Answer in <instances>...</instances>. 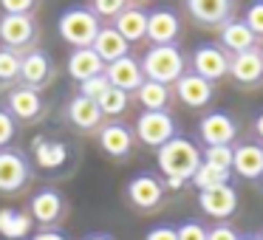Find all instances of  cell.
Listing matches in <instances>:
<instances>
[{
	"instance_id": "6da1fadb",
	"label": "cell",
	"mask_w": 263,
	"mask_h": 240,
	"mask_svg": "<svg viewBox=\"0 0 263 240\" xmlns=\"http://www.w3.org/2000/svg\"><path fill=\"white\" fill-rule=\"evenodd\" d=\"M159 167L167 178L178 181H193L195 170L201 167V150L190 138H170L164 147H159Z\"/></svg>"
},
{
	"instance_id": "7a4b0ae2",
	"label": "cell",
	"mask_w": 263,
	"mask_h": 240,
	"mask_svg": "<svg viewBox=\"0 0 263 240\" xmlns=\"http://www.w3.org/2000/svg\"><path fill=\"white\" fill-rule=\"evenodd\" d=\"M139 65H142L144 79L159 82V85H170L184 76V54L176 46H153Z\"/></svg>"
},
{
	"instance_id": "3957f363",
	"label": "cell",
	"mask_w": 263,
	"mask_h": 240,
	"mask_svg": "<svg viewBox=\"0 0 263 240\" xmlns=\"http://www.w3.org/2000/svg\"><path fill=\"white\" fill-rule=\"evenodd\" d=\"M60 37H63L68 46L77 48H93V40H97L99 34V20L97 14L91 12V9H68V12L60 14Z\"/></svg>"
},
{
	"instance_id": "277c9868",
	"label": "cell",
	"mask_w": 263,
	"mask_h": 240,
	"mask_svg": "<svg viewBox=\"0 0 263 240\" xmlns=\"http://www.w3.org/2000/svg\"><path fill=\"white\" fill-rule=\"evenodd\" d=\"M136 136L147 147H164L170 138H176V122L167 110H144L136 119Z\"/></svg>"
},
{
	"instance_id": "5b68a950",
	"label": "cell",
	"mask_w": 263,
	"mask_h": 240,
	"mask_svg": "<svg viewBox=\"0 0 263 240\" xmlns=\"http://www.w3.org/2000/svg\"><path fill=\"white\" fill-rule=\"evenodd\" d=\"M229 57L232 54L223 51V46H198L193 54V74L206 82H215L229 74Z\"/></svg>"
},
{
	"instance_id": "8992f818",
	"label": "cell",
	"mask_w": 263,
	"mask_h": 240,
	"mask_svg": "<svg viewBox=\"0 0 263 240\" xmlns=\"http://www.w3.org/2000/svg\"><path fill=\"white\" fill-rule=\"evenodd\" d=\"M198 133H201V138H204L206 147H218V144H229L235 136H238V125H235V119L229 113L212 110V113H206L204 119H201Z\"/></svg>"
},
{
	"instance_id": "52a82bcc",
	"label": "cell",
	"mask_w": 263,
	"mask_h": 240,
	"mask_svg": "<svg viewBox=\"0 0 263 240\" xmlns=\"http://www.w3.org/2000/svg\"><path fill=\"white\" fill-rule=\"evenodd\" d=\"M29 181V164L12 147L0 150V192H17Z\"/></svg>"
},
{
	"instance_id": "ba28073f",
	"label": "cell",
	"mask_w": 263,
	"mask_h": 240,
	"mask_svg": "<svg viewBox=\"0 0 263 240\" xmlns=\"http://www.w3.org/2000/svg\"><path fill=\"white\" fill-rule=\"evenodd\" d=\"M105 76H108L110 88H116V91H139L144 82V74H142V65H139V59H133L130 54L122 59H116V63L105 65Z\"/></svg>"
},
{
	"instance_id": "9c48e42d",
	"label": "cell",
	"mask_w": 263,
	"mask_h": 240,
	"mask_svg": "<svg viewBox=\"0 0 263 240\" xmlns=\"http://www.w3.org/2000/svg\"><path fill=\"white\" fill-rule=\"evenodd\" d=\"M161 195H164V184L156 175H150V172H142V175L130 178V184H127V198L139 209H153V206H159Z\"/></svg>"
},
{
	"instance_id": "30bf717a",
	"label": "cell",
	"mask_w": 263,
	"mask_h": 240,
	"mask_svg": "<svg viewBox=\"0 0 263 240\" xmlns=\"http://www.w3.org/2000/svg\"><path fill=\"white\" fill-rule=\"evenodd\" d=\"M198 206L215 221H227L238 209V192L229 184L218 189H206V192H198Z\"/></svg>"
},
{
	"instance_id": "8fae6325",
	"label": "cell",
	"mask_w": 263,
	"mask_h": 240,
	"mask_svg": "<svg viewBox=\"0 0 263 240\" xmlns=\"http://www.w3.org/2000/svg\"><path fill=\"white\" fill-rule=\"evenodd\" d=\"M0 40L12 51L34 40V20L29 14H3L0 17Z\"/></svg>"
},
{
	"instance_id": "7c38bea8",
	"label": "cell",
	"mask_w": 263,
	"mask_h": 240,
	"mask_svg": "<svg viewBox=\"0 0 263 240\" xmlns=\"http://www.w3.org/2000/svg\"><path fill=\"white\" fill-rule=\"evenodd\" d=\"M178 17L170 9H156L147 14V40L153 46H173V40L178 37Z\"/></svg>"
},
{
	"instance_id": "4fadbf2b",
	"label": "cell",
	"mask_w": 263,
	"mask_h": 240,
	"mask_svg": "<svg viewBox=\"0 0 263 240\" xmlns=\"http://www.w3.org/2000/svg\"><path fill=\"white\" fill-rule=\"evenodd\" d=\"M63 209H65V201H63V195H60L57 189H40L29 204L31 217H34L37 223H43V226L57 223L60 217H63Z\"/></svg>"
},
{
	"instance_id": "5bb4252c",
	"label": "cell",
	"mask_w": 263,
	"mask_h": 240,
	"mask_svg": "<svg viewBox=\"0 0 263 240\" xmlns=\"http://www.w3.org/2000/svg\"><path fill=\"white\" fill-rule=\"evenodd\" d=\"M6 102H9V113H12V119L31 122V119H37V116L43 113V99H40V93H37L34 88H29V85L14 88V91L9 93Z\"/></svg>"
},
{
	"instance_id": "9a60e30c",
	"label": "cell",
	"mask_w": 263,
	"mask_h": 240,
	"mask_svg": "<svg viewBox=\"0 0 263 240\" xmlns=\"http://www.w3.org/2000/svg\"><path fill=\"white\" fill-rule=\"evenodd\" d=\"M229 74L240 82V85H252L263 76V54L260 48H249L243 54H232L229 57Z\"/></svg>"
},
{
	"instance_id": "2e32d148",
	"label": "cell",
	"mask_w": 263,
	"mask_h": 240,
	"mask_svg": "<svg viewBox=\"0 0 263 240\" xmlns=\"http://www.w3.org/2000/svg\"><path fill=\"white\" fill-rule=\"evenodd\" d=\"M221 43H223V51L227 54H243L249 48H257V37L249 31V26L243 23L240 17H232L221 26Z\"/></svg>"
},
{
	"instance_id": "e0dca14e",
	"label": "cell",
	"mask_w": 263,
	"mask_h": 240,
	"mask_svg": "<svg viewBox=\"0 0 263 240\" xmlns=\"http://www.w3.org/2000/svg\"><path fill=\"white\" fill-rule=\"evenodd\" d=\"M99 147L108 155H114V158H125L133 150V133L125 125H119V122H110V125H105L99 130Z\"/></svg>"
},
{
	"instance_id": "ac0fdd59",
	"label": "cell",
	"mask_w": 263,
	"mask_h": 240,
	"mask_svg": "<svg viewBox=\"0 0 263 240\" xmlns=\"http://www.w3.org/2000/svg\"><path fill=\"white\" fill-rule=\"evenodd\" d=\"M68 74L82 85V82L93 79V76H102L105 74V63L97 57L93 48H77V51L68 57Z\"/></svg>"
},
{
	"instance_id": "d6986e66",
	"label": "cell",
	"mask_w": 263,
	"mask_h": 240,
	"mask_svg": "<svg viewBox=\"0 0 263 240\" xmlns=\"http://www.w3.org/2000/svg\"><path fill=\"white\" fill-rule=\"evenodd\" d=\"M176 93L187 108H204L212 99V82L201 79L195 74H184L181 79L176 82Z\"/></svg>"
},
{
	"instance_id": "ffe728a7",
	"label": "cell",
	"mask_w": 263,
	"mask_h": 240,
	"mask_svg": "<svg viewBox=\"0 0 263 240\" xmlns=\"http://www.w3.org/2000/svg\"><path fill=\"white\" fill-rule=\"evenodd\" d=\"M93 51H97V57L102 59L105 65H110V63H116V59L127 57V40L114 29V26H105V29H99L97 40H93Z\"/></svg>"
},
{
	"instance_id": "44dd1931",
	"label": "cell",
	"mask_w": 263,
	"mask_h": 240,
	"mask_svg": "<svg viewBox=\"0 0 263 240\" xmlns=\"http://www.w3.org/2000/svg\"><path fill=\"white\" fill-rule=\"evenodd\" d=\"M232 170L240 178H249V181L260 178L263 175V147L260 144H240V147H235Z\"/></svg>"
},
{
	"instance_id": "7402d4cb",
	"label": "cell",
	"mask_w": 263,
	"mask_h": 240,
	"mask_svg": "<svg viewBox=\"0 0 263 240\" xmlns=\"http://www.w3.org/2000/svg\"><path fill=\"white\" fill-rule=\"evenodd\" d=\"M51 59L46 57L43 51H31V54H26L23 57V63H20V79L26 82L29 88H40V85H46L48 79H51Z\"/></svg>"
},
{
	"instance_id": "603a6c76",
	"label": "cell",
	"mask_w": 263,
	"mask_h": 240,
	"mask_svg": "<svg viewBox=\"0 0 263 240\" xmlns=\"http://www.w3.org/2000/svg\"><path fill=\"white\" fill-rule=\"evenodd\" d=\"M187 9L198 23H206V26H218V23L223 26L229 20V14H232L229 0H190Z\"/></svg>"
},
{
	"instance_id": "cb8c5ba5",
	"label": "cell",
	"mask_w": 263,
	"mask_h": 240,
	"mask_svg": "<svg viewBox=\"0 0 263 240\" xmlns=\"http://www.w3.org/2000/svg\"><path fill=\"white\" fill-rule=\"evenodd\" d=\"M114 29L127 40V46L144 40V37H147V12H144V9H136V6H127L125 12L116 17Z\"/></svg>"
},
{
	"instance_id": "d4e9b609",
	"label": "cell",
	"mask_w": 263,
	"mask_h": 240,
	"mask_svg": "<svg viewBox=\"0 0 263 240\" xmlns=\"http://www.w3.org/2000/svg\"><path fill=\"white\" fill-rule=\"evenodd\" d=\"M68 119L74 122L80 130H93V127H99V122H102V110H99V105L91 102V99L74 96L68 105Z\"/></svg>"
},
{
	"instance_id": "484cf974",
	"label": "cell",
	"mask_w": 263,
	"mask_h": 240,
	"mask_svg": "<svg viewBox=\"0 0 263 240\" xmlns=\"http://www.w3.org/2000/svg\"><path fill=\"white\" fill-rule=\"evenodd\" d=\"M34 161L43 170H57L68 161V147L63 142H48V138H37L34 142Z\"/></svg>"
},
{
	"instance_id": "4316f807",
	"label": "cell",
	"mask_w": 263,
	"mask_h": 240,
	"mask_svg": "<svg viewBox=\"0 0 263 240\" xmlns=\"http://www.w3.org/2000/svg\"><path fill=\"white\" fill-rule=\"evenodd\" d=\"M29 232H31V217L29 215L12 209V206L0 209V234H3V240H23Z\"/></svg>"
},
{
	"instance_id": "83f0119b",
	"label": "cell",
	"mask_w": 263,
	"mask_h": 240,
	"mask_svg": "<svg viewBox=\"0 0 263 240\" xmlns=\"http://www.w3.org/2000/svg\"><path fill=\"white\" fill-rule=\"evenodd\" d=\"M136 99L144 105V110H164L167 99H170V91H167V85H159V82L144 79L142 88L136 91Z\"/></svg>"
},
{
	"instance_id": "f1b7e54d",
	"label": "cell",
	"mask_w": 263,
	"mask_h": 240,
	"mask_svg": "<svg viewBox=\"0 0 263 240\" xmlns=\"http://www.w3.org/2000/svg\"><path fill=\"white\" fill-rule=\"evenodd\" d=\"M193 184L201 189V192L227 187V184H229V172L227 170H215V167H210V164H201L198 170H195V175H193Z\"/></svg>"
},
{
	"instance_id": "f546056e",
	"label": "cell",
	"mask_w": 263,
	"mask_h": 240,
	"mask_svg": "<svg viewBox=\"0 0 263 240\" xmlns=\"http://www.w3.org/2000/svg\"><path fill=\"white\" fill-rule=\"evenodd\" d=\"M232 155H235V147L232 144H218V147H206L201 153V164H210L215 170H232Z\"/></svg>"
},
{
	"instance_id": "4dcf8cb0",
	"label": "cell",
	"mask_w": 263,
	"mask_h": 240,
	"mask_svg": "<svg viewBox=\"0 0 263 240\" xmlns=\"http://www.w3.org/2000/svg\"><path fill=\"white\" fill-rule=\"evenodd\" d=\"M127 102H130V96H127L125 91L108 88L97 105H99V110H102V116H119V113H125V110H127Z\"/></svg>"
},
{
	"instance_id": "1f68e13d",
	"label": "cell",
	"mask_w": 263,
	"mask_h": 240,
	"mask_svg": "<svg viewBox=\"0 0 263 240\" xmlns=\"http://www.w3.org/2000/svg\"><path fill=\"white\" fill-rule=\"evenodd\" d=\"M20 63H23V57H20L17 51L3 48V51H0V82L17 79V76H20Z\"/></svg>"
},
{
	"instance_id": "d6a6232c",
	"label": "cell",
	"mask_w": 263,
	"mask_h": 240,
	"mask_svg": "<svg viewBox=\"0 0 263 240\" xmlns=\"http://www.w3.org/2000/svg\"><path fill=\"white\" fill-rule=\"evenodd\" d=\"M110 88V82H108V76H93V79H88V82H82L80 85V96H85V99H91V102H99L102 99V93Z\"/></svg>"
},
{
	"instance_id": "836d02e7",
	"label": "cell",
	"mask_w": 263,
	"mask_h": 240,
	"mask_svg": "<svg viewBox=\"0 0 263 240\" xmlns=\"http://www.w3.org/2000/svg\"><path fill=\"white\" fill-rule=\"evenodd\" d=\"M91 9H93L97 17H119L127 9V3H122V0H97Z\"/></svg>"
},
{
	"instance_id": "e575fe53",
	"label": "cell",
	"mask_w": 263,
	"mask_h": 240,
	"mask_svg": "<svg viewBox=\"0 0 263 240\" xmlns=\"http://www.w3.org/2000/svg\"><path fill=\"white\" fill-rule=\"evenodd\" d=\"M243 23L249 26V31L255 37H263V3H252L243 14Z\"/></svg>"
},
{
	"instance_id": "d590c367",
	"label": "cell",
	"mask_w": 263,
	"mask_h": 240,
	"mask_svg": "<svg viewBox=\"0 0 263 240\" xmlns=\"http://www.w3.org/2000/svg\"><path fill=\"white\" fill-rule=\"evenodd\" d=\"M176 234H178V240H206V229L198 221H184L176 229Z\"/></svg>"
},
{
	"instance_id": "8d00e7d4",
	"label": "cell",
	"mask_w": 263,
	"mask_h": 240,
	"mask_svg": "<svg viewBox=\"0 0 263 240\" xmlns=\"http://www.w3.org/2000/svg\"><path fill=\"white\" fill-rule=\"evenodd\" d=\"M14 133H17V125H14L12 113L0 108V150H3L9 142H12V138H14Z\"/></svg>"
},
{
	"instance_id": "74e56055",
	"label": "cell",
	"mask_w": 263,
	"mask_h": 240,
	"mask_svg": "<svg viewBox=\"0 0 263 240\" xmlns=\"http://www.w3.org/2000/svg\"><path fill=\"white\" fill-rule=\"evenodd\" d=\"M206 240H240V234L227 223H218V226L206 229Z\"/></svg>"
},
{
	"instance_id": "f35d334b",
	"label": "cell",
	"mask_w": 263,
	"mask_h": 240,
	"mask_svg": "<svg viewBox=\"0 0 263 240\" xmlns=\"http://www.w3.org/2000/svg\"><path fill=\"white\" fill-rule=\"evenodd\" d=\"M3 14H29L31 9H34V3L31 0H3Z\"/></svg>"
},
{
	"instance_id": "ab89813d",
	"label": "cell",
	"mask_w": 263,
	"mask_h": 240,
	"mask_svg": "<svg viewBox=\"0 0 263 240\" xmlns=\"http://www.w3.org/2000/svg\"><path fill=\"white\" fill-rule=\"evenodd\" d=\"M144 240H178V234H176V229L173 226H156V229H150L147 232V237Z\"/></svg>"
},
{
	"instance_id": "60d3db41",
	"label": "cell",
	"mask_w": 263,
	"mask_h": 240,
	"mask_svg": "<svg viewBox=\"0 0 263 240\" xmlns=\"http://www.w3.org/2000/svg\"><path fill=\"white\" fill-rule=\"evenodd\" d=\"M31 240H68V237H65V234H60V232H48V229H46V232L34 234Z\"/></svg>"
},
{
	"instance_id": "b9f144b4",
	"label": "cell",
	"mask_w": 263,
	"mask_h": 240,
	"mask_svg": "<svg viewBox=\"0 0 263 240\" xmlns=\"http://www.w3.org/2000/svg\"><path fill=\"white\" fill-rule=\"evenodd\" d=\"M255 130H257V136L263 138V113H257V119H255Z\"/></svg>"
},
{
	"instance_id": "7bdbcfd3",
	"label": "cell",
	"mask_w": 263,
	"mask_h": 240,
	"mask_svg": "<svg viewBox=\"0 0 263 240\" xmlns=\"http://www.w3.org/2000/svg\"><path fill=\"white\" fill-rule=\"evenodd\" d=\"M181 184H184V181H178V178H167V187H170V189H178Z\"/></svg>"
},
{
	"instance_id": "ee69618b",
	"label": "cell",
	"mask_w": 263,
	"mask_h": 240,
	"mask_svg": "<svg viewBox=\"0 0 263 240\" xmlns=\"http://www.w3.org/2000/svg\"><path fill=\"white\" fill-rule=\"evenodd\" d=\"M85 240H110V237H108V234H88Z\"/></svg>"
},
{
	"instance_id": "f6af8a7d",
	"label": "cell",
	"mask_w": 263,
	"mask_h": 240,
	"mask_svg": "<svg viewBox=\"0 0 263 240\" xmlns=\"http://www.w3.org/2000/svg\"><path fill=\"white\" fill-rule=\"evenodd\" d=\"M240 240H260V237H252V234H249V237H240Z\"/></svg>"
},
{
	"instance_id": "bcb514c9",
	"label": "cell",
	"mask_w": 263,
	"mask_h": 240,
	"mask_svg": "<svg viewBox=\"0 0 263 240\" xmlns=\"http://www.w3.org/2000/svg\"><path fill=\"white\" fill-rule=\"evenodd\" d=\"M260 54H263V46H260Z\"/></svg>"
},
{
	"instance_id": "7dc6e473",
	"label": "cell",
	"mask_w": 263,
	"mask_h": 240,
	"mask_svg": "<svg viewBox=\"0 0 263 240\" xmlns=\"http://www.w3.org/2000/svg\"><path fill=\"white\" fill-rule=\"evenodd\" d=\"M260 240H263V234H260Z\"/></svg>"
}]
</instances>
